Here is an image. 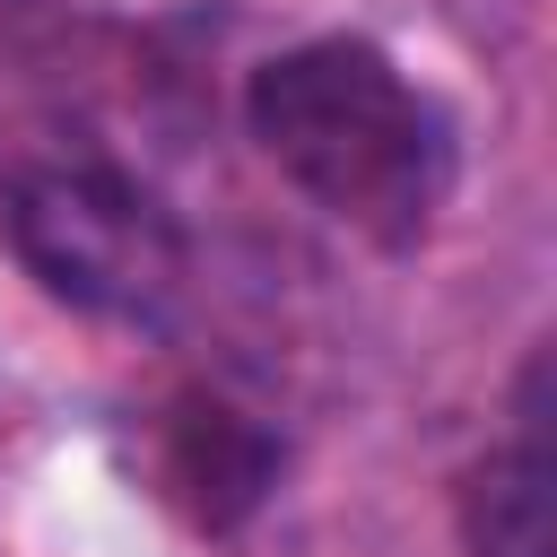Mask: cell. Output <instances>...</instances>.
Instances as JSON below:
<instances>
[{
    "label": "cell",
    "instance_id": "obj_1",
    "mask_svg": "<svg viewBox=\"0 0 557 557\" xmlns=\"http://www.w3.org/2000/svg\"><path fill=\"white\" fill-rule=\"evenodd\" d=\"M244 122L322 218L383 252L426 244L461 174L453 113L366 35H313L270 52L244 87Z\"/></svg>",
    "mask_w": 557,
    "mask_h": 557
},
{
    "label": "cell",
    "instance_id": "obj_2",
    "mask_svg": "<svg viewBox=\"0 0 557 557\" xmlns=\"http://www.w3.org/2000/svg\"><path fill=\"white\" fill-rule=\"evenodd\" d=\"M0 252L44 296L131 331L165 322L191 270L174 209L87 131L35 113H0Z\"/></svg>",
    "mask_w": 557,
    "mask_h": 557
},
{
    "label": "cell",
    "instance_id": "obj_3",
    "mask_svg": "<svg viewBox=\"0 0 557 557\" xmlns=\"http://www.w3.org/2000/svg\"><path fill=\"white\" fill-rule=\"evenodd\" d=\"M461 548L470 557H557V453H548V348H531L513 383V426L461 479Z\"/></svg>",
    "mask_w": 557,
    "mask_h": 557
},
{
    "label": "cell",
    "instance_id": "obj_4",
    "mask_svg": "<svg viewBox=\"0 0 557 557\" xmlns=\"http://www.w3.org/2000/svg\"><path fill=\"white\" fill-rule=\"evenodd\" d=\"M157 479H165V496H174L200 531H235V522L270 496L278 444H270V426H252V418L226 409V400H183V409H165Z\"/></svg>",
    "mask_w": 557,
    "mask_h": 557
}]
</instances>
